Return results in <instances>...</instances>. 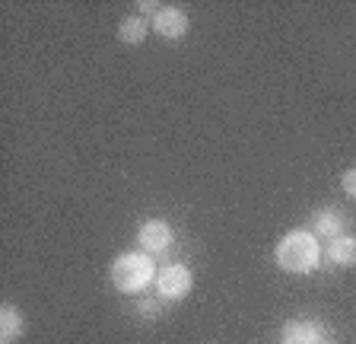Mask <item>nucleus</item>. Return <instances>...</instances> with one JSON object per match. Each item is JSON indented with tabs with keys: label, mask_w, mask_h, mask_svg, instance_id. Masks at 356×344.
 Masks as SVG:
<instances>
[{
	"label": "nucleus",
	"mask_w": 356,
	"mask_h": 344,
	"mask_svg": "<svg viewBox=\"0 0 356 344\" xmlns=\"http://www.w3.org/2000/svg\"><path fill=\"white\" fill-rule=\"evenodd\" d=\"M283 341L286 344H321V329L312 319H293L283 325Z\"/></svg>",
	"instance_id": "0eeeda50"
},
{
	"label": "nucleus",
	"mask_w": 356,
	"mask_h": 344,
	"mask_svg": "<svg viewBox=\"0 0 356 344\" xmlns=\"http://www.w3.org/2000/svg\"><path fill=\"white\" fill-rule=\"evenodd\" d=\"M312 233L321 236V240H334V236H343V214L334 208H321L312 214Z\"/></svg>",
	"instance_id": "423d86ee"
},
{
	"label": "nucleus",
	"mask_w": 356,
	"mask_h": 344,
	"mask_svg": "<svg viewBox=\"0 0 356 344\" xmlns=\"http://www.w3.org/2000/svg\"><path fill=\"white\" fill-rule=\"evenodd\" d=\"M321 246L315 240V233L309 230H293L277 242V265L289 274H309L318 268Z\"/></svg>",
	"instance_id": "f257e3e1"
},
{
	"label": "nucleus",
	"mask_w": 356,
	"mask_h": 344,
	"mask_svg": "<svg viewBox=\"0 0 356 344\" xmlns=\"http://www.w3.org/2000/svg\"><path fill=\"white\" fill-rule=\"evenodd\" d=\"M191 284H194V277H191V268L181 262L175 265H165V268H159V274H156V287H159V297L165 299H181L191 293Z\"/></svg>",
	"instance_id": "7ed1b4c3"
},
{
	"label": "nucleus",
	"mask_w": 356,
	"mask_h": 344,
	"mask_svg": "<svg viewBox=\"0 0 356 344\" xmlns=\"http://www.w3.org/2000/svg\"><path fill=\"white\" fill-rule=\"evenodd\" d=\"M137 242H140V249L149 255L165 252V249L172 246V226L165 224V220H147V224L140 226V233H137Z\"/></svg>",
	"instance_id": "20e7f679"
},
{
	"label": "nucleus",
	"mask_w": 356,
	"mask_h": 344,
	"mask_svg": "<svg viewBox=\"0 0 356 344\" xmlns=\"http://www.w3.org/2000/svg\"><path fill=\"white\" fill-rule=\"evenodd\" d=\"M22 329H26V322H22L19 309L16 306L0 309V344H13L22 335Z\"/></svg>",
	"instance_id": "1a4fd4ad"
},
{
	"label": "nucleus",
	"mask_w": 356,
	"mask_h": 344,
	"mask_svg": "<svg viewBox=\"0 0 356 344\" xmlns=\"http://www.w3.org/2000/svg\"><path fill=\"white\" fill-rule=\"evenodd\" d=\"M327 262L331 265H341V268H347V265H356V236H334L331 242H327L325 249Z\"/></svg>",
	"instance_id": "6e6552de"
},
{
	"label": "nucleus",
	"mask_w": 356,
	"mask_h": 344,
	"mask_svg": "<svg viewBox=\"0 0 356 344\" xmlns=\"http://www.w3.org/2000/svg\"><path fill=\"white\" fill-rule=\"evenodd\" d=\"M137 309H140V315H149V319H156V315H159V303H156V299H140V303H137Z\"/></svg>",
	"instance_id": "f8f14e48"
},
{
	"label": "nucleus",
	"mask_w": 356,
	"mask_h": 344,
	"mask_svg": "<svg viewBox=\"0 0 356 344\" xmlns=\"http://www.w3.org/2000/svg\"><path fill=\"white\" fill-rule=\"evenodd\" d=\"M147 32H149V23L143 16H124L118 23V38L127 42V45H140L143 38H147Z\"/></svg>",
	"instance_id": "9d476101"
},
{
	"label": "nucleus",
	"mask_w": 356,
	"mask_h": 344,
	"mask_svg": "<svg viewBox=\"0 0 356 344\" xmlns=\"http://www.w3.org/2000/svg\"><path fill=\"white\" fill-rule=\"evenodd\" d=\"M156 265L149 252H124L111 262V281L121 293H137L153 281Z\"/></svg>",
	"instance_id": "f03ea898"
},
{
	"label": "nucleus",
	"mask_w": 356,
	"mask_h": 344,
	"mask_svg": "<svg viewBox=\"0 0 356 344\" xmlns=\"http://www.w3.org/2000/svg\"><path fill=\"white\" fill-rule=\"evenodd\" d=\"M321 344H327V341H321Z\"/></svg>",
	"instance_id": "4468645a"
},
{
	"label": "nucleus",
	"mask_w": 356,
	"mask_h": 344,
	"mask_svg": "<svg viewBox=\"0 0 356 344\" xmlns=\"http://www.w3.org/2000/svg\"><path fill=\"white\" fill-rule=\"evenodd\" d=\"M137 10H159V7H156V3H149V0H140V3H137Z\"/></svg>",
	"instance_id": "ddd939ff"
},
{
	"label": "nucleus",
	"mask_w": 356,
	"mask_h": 344,
	"mask_svg": "<svg viewBox=\"0 0 356 344\" xmlns=\"http://www.w3.org/2000/svg\"><path fill=\"white\" fill-rule=\"evenodd\" d=\"M341 188L347 191L350 198H356V166H353V169H347V172L341 175Z\"/></svg>",
	"instance_id": "9b49d317"
},
{
	"label": "nucleus",
	"mask_w": 356,
	"mask_h": 344,
	"mask_svg": "<svg viewBox=\"0 0 356 344\" xmlns=\"http://www.w3.org/2000/svg\"><path fill=\"white\" fill-rule=\"evenodd\" d=\"M153 29H156V36L175 42V38H181L188 32V13L178 7H159L153 16Z\"/></svg>",
	"instance_id": "39448f33"
}]
</instances>
